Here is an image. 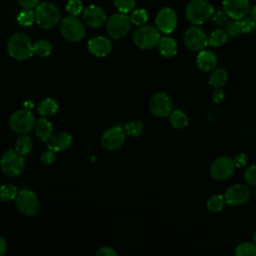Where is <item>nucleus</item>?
Wrapping results in <instances>:
<instances>
[{"label": "nucleus", "mask_w": 256, "mask_h": 256, "mask_svg": "<svg viewBox=\"0 0 256 256\" xmlns=\"http://www.w3.org/2000/svg\"><path fill=\"white\" fill-rule=\"evenodd\" d=\"M7 52L16 60H26L34 54L33 44L26 34L15 33L7 42Z\"/></svg>", "instance_id": "f257e3e1"}, {"label": "nucleus", "mask_w": 256, "mask_h": 256, "mask_svg": "<svg viewBox=\"0 0 256 256\" xmlns=\"http://www.w3.org/2000/svg\"><path fill=\"white\" fill-rule=\"evenodd\" d=\"M214 8L207 0H191L185 10L187 20L193 25H201L212 17Z\"/></svg>", "instance_id": "f03ea898"}, {"label": "nucleus", "mask_w": 256, "mask_h": 256, "mask_svg": "<svg viewBox=\"0 0 256 256\" xmlns=\"http://www.w3.org/2000/svg\"><path fill=\"white\" fill-rule=\"evenodd\" d=\"M25 168L24 156L18 151L9 149L0 158V169L8 177L16 178L20 176Z\"/></svg>", "instance_id": "7ed1b4c3"}, {"label": "nucleus", "mask_w": 256, "mask_h": 256, "mask_svg": "<svg viewBox=\"0 0 256 256\" xmlns=\"http://www.w3.org/2000/svg\"><path fill=\"white\" fill-rule=\"evenodd\" d=\"M35 12V20L43 29L54 28L60 20V11L58 7L51 2L38 4Z\"/></svg>", "instance_id": "20e7f679"}, {"label": "nucleus", "mask_w": 256, "mask_h": 256, "mask_svg": "<svg viewBox=\"0 0 256 256\" xmlns=\"http://www.w3.org/2000/svg\"><path fill=\"white\" fill-rule=\"evenodd\" d=\"M132 39L137 47L141 49H151L158 45L161 36L158 28L145 25L140 26L134 31Z\"/></svg>", "instance_id": "39448f33"}, {"label": "nucleus", "mask_w": 256, "mask_h": 256, "mask_svg": "<svg viewBox=\"0 0 256 256\" xmlns=\"http://www.w3.org/2000/svg\"><path fill=\"white\" fill-rule=\"evenodd\" d=\"M15 204L18 211L28 217L36 215L40 209L38 197L30 189H22L18 191L15 198Z\"/></svg>", "instance_id": "423d86ee"}, {"label": "nucleus", "mask_w": 256, "mask_h": 256, "mask_svg": "<svg viewBox=\"0 0 256 256\" xmlns=\"http://www.w3.org/2000/svg\"><path fill=\"white\" fill-rule=\"evenodd\" d=\"M36 123L35 115L28 109L15 111L9 118L10 128L19 134H26L34 128Z\"/></svg>", "instance_id": "0eeeda50"}, {"label": "nucleus", "mask_w": 256, "mask_h": 256, "mask_svg": "<svg viewBox=\"0 0 256 256\" xmlns=\"http://www.w3.org/2000/svg\"><path fill=\"white\" fill-rule=\"evenodd\" d=\"M131 20L126 13H115L107 21L106 30L113 39H121L126 36L131 28Z\"/></svg>", "instance_id": "6e6552de"}, {"label": "nucleus", "mask_w": 256, "mask_h": 256, "mask_svg": "<svg viewBox=\"0 0 256 256\" xmlns=\"http://www.w3.org/2000/svg\"><path fill=\"white\" fill-rule=\"evenodd\" d=\"M60 32L65 39L71 42H79L85 36L83 23L74 15L67 16L61 21Z\"/></svg>", "instance_id": "1a4fd4ad"}, {"label": "nucleus", "mask_w": 256, "mask_h": 256, "mask_svg": "<svg viewBox=\"0 0 256 256\" xmlns=\"http://www.w3.org/2000/svg\"><path fill=\"white\" fill-rule=\"evenodd\" d=\"M235 168L232 158L228 156H220L211 163L209 173L214 180L223 181L232 176Z\"/></svg>", "instance_id": "9d476101"}, {"label": "nucleus", "mask_w": 256, "mask_h": 256, "mask_svg": "<svg viewBox=\"0 0 256 256\" xmlns=\"http://www.w3.org/2000/svg\"><path fill=\"white\" fill-rule=\"evenodd\" d=\"M184 44L190 51L199 52L208 45V37L206 33L199 27H191L187 29L183 36Z\"/></svg>", "instance_id": "9b49d317"}, {"label": "nucleus", "mask_w": 256, "mask_h": 256, "mask_svg": "<svg viewBox=\"0 0 256 256\" xmlns=\"http://www.w3.org/2000/svg\"><path fill=\"white\" fill-rule=\"evenodd\" d=\"M149 109L154 116L164 118L169 116L173 111V101L168 94L159 92L154 94L150 99Z\"/></svg>", "instance_id": "f8f14e48"}, {"label": "nucleus", "mask_w": 256, "mask_h": 256, "mask_svg": "<svg viewBox=\"0 0 256 256\" xmlns=\"http://www.w3.org/2000/svg\"><path fill=\"white\" fill-rule=\"evenodd\" d=\"M251 197V191L245 184H234L227 188L224 194L225 201L231 206H240L249 201Z\"/></svg>", "instance_id": "ddd939ff"}, {"label": "nucleus", "mask_w": 256, "mask_h": 256, "mask_svg": "<svg viewBox=\"0 0 256 256\" xmlns=\"http://www.w3.org/2000/svg\"><path fill=\"white\" fill-rule=\"evenodd\" d=\"M125 139L126 134L121 127H110L103 132L101 136V144L106 150L113 151L122 147Z\"/></svg>", "instance_id": "4468645a"}, {"label": "nucleus", "mask_w": 256, "mask_h": 256, "mask_svg": "<svg viewBox=\"0 0 256 256\" xmlns=\"http://www.w3.org/2000/svg\"><path fill=\"white\" fill-rule=\"evenodd\" d=\"M155 23L159 31L165 34H170L177 26V15L172 8L164 7L158 11Z\"/></svg>", "instance_id": "2eb2a0df"}, {"label": "nucleus", "mask_w": 256, "mask_h": 256, "mask_svg": "<svg viewBox=\"0 0 256 256\" xmlns=\"http://www.w3.org/2000/svg\"><path fill=\"white\" fill-rule=\"evenodd\" d=\"M223 10L234 20H241L245 18L250 12V5L248 0H223Z\"/></svg>", "instance_id": "dca6fc26"}, {"label": "nucleus", "mask_w": 256, "mask_h": 256, "mask_svg": "<svg viewBox=\"0 0 256 256\" xmlns=\"http://www.w3.org/2000/svg\"><path fill=\"white\" fill-rule=\"evenodd\" d=\"M83 18L86 24L92 28H99L106 22V14L103 9L93 4L85 8Z\"/></svg>", "instance_id": "f3484780"}, {"label": "nucleus", "mask_w": 256, "mask_h": 256, "mask_svg": "<svg viewBox=\"0 0 256 256\" xmlns=\"http://www.w3.org/2000/svg\"><path fill=\"white\" fill-rule=\"evenodd\" d=\"M87 47L92 55L96 57H105L111 52L112 43L104 36H96L88 41Z\"/></svg>", "instance_id": "a211bd4d"}, {"label": "nucleus", "mask_w": 256, "mask_h": 256, "mask_svg": "<svg viewBox=\"0 0 256 256\" xmlns=\"http://www.w3.org/2000/svg\"><path fill=\"white\" fill-rule=\"evenodd\" d=\"M73 138L71 134L65 131H60L52 134L51 137L46 141L47 148L54 152H61L68 149L72 144Z\"/></svg>", "instance_id": "6ab92c4d"}, {"label": "nucleus", "mask_w": 256, "mask_h": 256, "mask_svg": "<svg viewBox=\"0 0 256 256\" xmlns=\"http://www.w3.org/2000/svg\"><path fill=\"white\" fill-rule=\"evenodd\" d=\"M196 63L198 68L203 72H210L216 67L217 56L214 52L203 49L199 51L196 58Z\"/></svg>", "instance_id": "aec40b11"}, {"label": "nucleus", "mask_w": 256, "mask_h": 256, "mask_svg": "<svg viewBox=\"0 0 256 256\" xmlns=\"http://www.w3.org/2000/svg\"><path fill=\"white\" fill-rule=\"evenodd\" d=\"M158 49L164 58H172L177 54L178 51L177 42L172 37H162L158 43Z\"/></svg>", "instance_id": "412c9836"}, {"label": "nucleus", "mask_w": 256, "mask_h": 256, "mask_svg": "<svg viewBox=\"0 0 256 256\" xmlns=\"http://www.w3.org/2000/svg\"><path fill=\"white\" fill-rule=\"evenodd\" d=\"M35 134L41 141H47L52 135V124L46 118H41L36 121L34 126Z\"/></svg>", "instance_id": "4be33fe9"}, {"label": "nucleus", "mask_w": 256, "mask_h": 256, "mask_svg": "<svg viewBox=\"0 0 256 256\" xmlns=\"http://www.w3.org/2000/svg\"><path fill=\"white\" fill-rule=\"evenodd\" d=\"M228 80V72L224 68L213 69L209 75V85L214 88H222Z\"/></svg>", "instance_id": "5701e85b"}, {"label": "nucleus", "mask_w": 256, "mask_h": 256, "mask_svg": "<svg viewBox=\"0 0 256 256\" xmlns=\"http://www.w3.org/2000/svg\"><path fill=\"white\" fill-rule=\"evenodd\" d=\"M58 110L57 102L52 98H45L37 106V112L43 117H50Z\"/></svg>", "instance_id": "b1692460"}, {"label": "nucleus", "mask_w": 256, "mask_h": 256, "mask_svg": "<svg viewBox=\"0 0 256 256\" xmlns=\"http://www.w3.org/2000/svg\"><path fill=\"white\" fill-rule=\"evenodd\" d=\"M169 122L175 129H184L188 125V117L181 110H173L169 115Z\"/></svg>", "instance_id": "393cba45"}, {"label": "nucleus", "mask_w": 256, "mask_h": 256, "mask_svg": "<svg viewBox=\"0 0 256 256\" xmlns=\"http://www.w3.org/2000/svg\"><path fill=\"white\" fill-rule=\"evenodd\" d=\"M33 148V140L28 135H21L17 138L15 142V150L18 151L21 155L25 156L31 152Z\"/></svg>", "instance_id": "a878e982"}, {"label": "nucleus", "mask_w": 256, "mask_h": 256, "mask_svg": "<svg viewBox=\"0 0 256 256\" xmlns=\"http://www.w3.org/2000/svg\"><path fill=\"white\" fill-rule=\"evenodd\" d=\"M228 34L226 30L223 29H215L211 32V34L208 37V45L212 47H220L224 45L227 42Z\"/></svg>", "instance_id": "bb28decb"}, {"label": "nucleus", "mask_w": 256, "mask_h": 256, "mask_svg": "<svg viewBox=\"0 0 256 256\" xmlns=\"http://www.w3.org/2000/svg\"><path fill=\"white\" fill-rule=\"evenodd\" d=\"M225 198L223 195L221 194H214L212 195L208 200H207V208L209 211L213 212V213H217L220 212L224 206H225Z\"/></svg>", "instance_id": "cd10ccee"}, {"label": "nucleus", "mask_w": 256, "mask_h": 256, "mask_svg": "<svg viewBox=\"0 0 256 256\" xmlns=\"http://www.w3.org/2000/svg\"><path fill=\"white\" fill-rule=\"evenodd\" d=\"M52 51V45L49 41L40 39L33 44V52L39 57H47Z\"/></svg>", "instance_id": "c85d7f7f"}, {"label": "nucleus", "mask_w": 256, "mask_h": 256, "mask_svg": "<svg viewBox=\"0 0 256 256\" xmlns=\"http://www.w3.org/2000/svg\"><path fill=\"white\" fill-rule=\"evenodd\" d=\"M17 193V188L12 184H3L0 186V200L2 202H10L15 200Z\"/></svg>", "instance_id": "c756f323"}, {"label": "nucleus", "mask_w": 256, "mask_h": 256, "mask_svg": "<svg viewBox=\"0 0 256 256\" xmlns=\"http://www.w3.org/2000/svg\"><path fill=\"white\" fill-rule=\"evenodd\" d=\"M237 256H256V245L251 242H242L235 248Z\"/></svg>", "instance_id": "7c9ffc66"}, {"label": "nucleus", "mask_w": 256, "mask_h": 256, "mask_svg": "<svg viewBox=\"0 0 256 256\" xmlns=\"http://www.w3.org/2000/svg\"><path fill=\"white\" fill-rule=\"evenodd\" d=\"M144 131V124L141 121H130L125 125V132L132 137H139Z\"/></svg>", "instance_id": "2f4dec72"}, {"label": "nucleus", "mask_w": 256, "mask_h": 256, "mask_svg": "<svg viewBox=\"0 0 256 256\" xmlns=\"http://www.w3.org/2000/svg\"><path fill=\"white\" fill-rule=\"evenodd\" d=\"M17 21L21 26L29 27L35 21V12L32 11V9H24L19 13Z\"/></svg>", "instance_id": "473e14b6"}, {"label": "nucleus", "mask_w": 256, "mask_h": 256, "mask_svg": "<svg viewBox=\"0 0 256 256\" xmlns=\"http://www.w3.org/2000/svg\"><path fill=\"white\" fill-rule=\"evenodd\" d=\"M226 32H227L228 36H230L232 38H237V37L241 36L242 34H244L242 25H241V21L233 19L232 21L228 22L226 25Z\"/></svg>", "instance_id": "72a5a7b5"}, {"label": "nucleus", "mask_w": 256, "mask_h": 256, "mask_svg": "<svg viewBox=\"0 0 256 256\" xmlns=\"http://www.w3.org/2000/svg\"><path fill=\"white\" fill-rule=\"evenodd\" d=\"M131 23L137 26H141L145 24L148 20V14L145 9H136L132 12L130 16Z\"/></svg>", "instance_id": "f704fd0d"}, {"label": "nucleus", "mask_w": 256, "mask_h": 256, "mask_svg": "<svg viewBox=\"0 0 256 256\" xmlns=\"http://www.w3.org/2000/svg\"><path fill=\"white\" fill-rule=\"evenodd\" d=\"M113 3L122 13H128L135 7V0H113Z\"/></svg>", "instance_id": "c9c22d12"}, {"label": "nucleus", "mask_w": 256, "mask_h": 256, "mask_svg": "<svg viewBox=\"0 0 256 256\" xmlns=\"http://www.w3.org/2000/svg\"><path fill=\"white\" fill-rule=\"evenodd\" d=\"M66 10L70 15L77 16L83 10V4L80 0H69L66 5Z\"/></svg>", "instance_id": "e433bc0d"}, {"label": "nucleus", "mask_w": 256, "mask_h": 256, "mask_svg": "<svg viewBox=\"0 0 256 256\" xmlns=\"http://www.w3.org/2000/svg\"><path fill=\"white\" fill-rule=\"evenodd\" d=\"M244 179L247 184L256 187V165H250L245 169Z\"/></svg>", "instance_id": "4c0bfd02"}, {"label": "nucleus", "mask_w": 256, "mask_h": 256, "mask_svg": "<svg viewBox=\"0 0 256 256\" xmlns=\"http://www.w3.org/2000/svg\"><path fill=\"white\" fill-rule=\"evenodd\" d=\"M211 18H212V22L214 24L221 26V25H224L225 23H227L229 16L226 14V12L224 10H218L213 13Z\"/></svg>", "instance_id": "58836bf2"}, {"label": "nucleus", "mask_w": 256, "mask_h": 256, "mask_svg": "<svg viewBox=\"0 0 256 256\" xmlns=\"http://www.w3.org/2000/svg\"><path fill=\"white\" fill-rule=\"evenodd\" d=\"M240 21H241V25H242L244 34L251 33L256 27V21L252 17H245V18L241 19Z\"/></svg>", "instance_id": "ea45409f"}, {"label": "nucleus", "mask_w": 256, "mask_h": 256, "mask_svg": "<svg viewBox=\"0 0 256 256\" xmlns=\"http://www.w3.org/2000/svg\"><path fill=\"white\" fill-rule=\"evenodd\" d=\"M56 159V156H55V152L48 149L46 151H44L42 154H41V157H40V160H41V163L44 164V165H51L52 163H54Z\"/></svg>", "instance_id": "a19ab883"}, {"label": "nucleus", "mask_w": 256, "mask_h": 256, "mask_svg": "<svg viewBox=\"0 0 256 256\" xmlns=\"http://www.w3.org/2000/svg\"><path fill=\"white\" fill-rule=\"evenodd\" d=\"M232 160H233L236 168H242V167L246 166V164L248 162V156L245 153H238L232 158Z\"/></svg>", "instance_id": "79ce46f5"}, {"label": "nucleus", "mask_w": 256, "mask_h": 256, "mask_svg": "<svg viewBox=\"0 0 256 256\" xmlns=\"http://www.w3.org/2000/svg\"><path fill=\"white\" fill-rule=\"evenodd\" d=\"M211 98H212V101H213L215 104H220V103L223 102L224 99H225V92H224L221 88L214 89Z\"/></svg>", "instance_id": "37998d69"}, {"label": "nucleus", "mask_w": 256, "mask_h": 256, "mask_svg": "<svg viewBox=\"0 0 256 256\" xmlns=\"http://www.w3.org/2000/svg\"><path fill=\"white\" fill-rule=\"evenodd\" d=\"M98 256L102 255V256H117V252L111 248V247H108V246H104V247H101L97 253H96Z\"/></svg>", "instance_id": "c03bdc74"}, {"label": "nucleus", "mask_w": 256, "mask_h": 256, "mask_svg": "<svg viewBox=\"0 0 256 256\" xmlns=\"http://www.w3.org/2000/svg\"><path fill=\"white\" fill-rule=\"evenodd\" d=\"M39 1L40 0H18V3L24 9H32L38 6Z\"/></svg>", "instance_id": "a18cd8bd"}, {"label": "nucleus", "mask_w": 256, "mask_h": 256, "mask_svg": "<svg viewBox=\"0 0 256 256\" xmlns=\"http://www.w3.org/2000/svg\"><path fill=\"white\" fill-rule=\"evenodd\" d=\"M6 251H7V243L5 239L2 236H0V256L4 255Z\"/></svg>", "instance_id": "49530a36"}, {"label": "nucleus", "mask_w": 256, "mask_h": 256, "mask_svg": "<svg viewBox=\"0 0 256 256\" xmlns=\"http://www.w3.org/2000/svg\"><path fill=\"white\" fill-rule=\"evenodd\" d=\"M33 103L31 102V101H26L25 103H24V108L25 109H28V110H31V108H33Z\"/></svg>", "instance_id": "de8ad7c7"}, {"label": "nucleus", "mask_w": 256, "mask_h": 256, "mask_svg": "<svg viewBox=\"0 0 256 256\" xmlns=\"http://www.w3.org/2000/svg\"><path fill=\"white\" fill-rule=\"evenodd\" d=\"M250 15H251V17L256 21V4L253 6V8L251 9V11H250Z\"/></svg>", "instance_id": "09e8293b"}, {"label": "nucleus", "mask_w": 256, "mask_h": 256, "mask_svg": "<svg viewBox=\"0 0 256 256\" xmlns=\"http://www.w3.org/2000/svg\"><path fill=\"white\" fill-rule=\"evenodd\" d=\"M252 238H253V243L256 245V230L254 231V233H253V237H252Z\"/></svg>", "instance_id": "8fccbe9b"}, {"label": "nucleus", "mask_w": 256, "mask_h": 256, "mask_svg": "<svg viewBox=\"0 0 256 256\" xmlns=\"http://www.w3.org/2000/svg\"><path fill=\"white\" fill-rule=\"evenodd\" d=\"M254 197H255V199H256V190H255V193H254Z\"/></svg>", "instance_id": "3c124183"}]
</instances>
